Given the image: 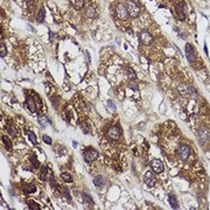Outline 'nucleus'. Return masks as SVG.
Returning a JSON list of instances; mask_svg holds the SVG:
<instances>
[{
	"instance_id": "nucleus-13",
	"label": "nucleus",
	"mask_w": 210,
	"mask_h": 210,
	"mask_svg": "<svg viewBox=\"0 0 210 210\" xmlns=\"http://www.w3.org/2000/svg\"><path fill=\"white\" fill-rule=\"evenodd\" d=\"M176 12H178V14L180 15L181 20H183L184 16H186V6H184L183 3H180V4L176 5Z\"/></svg>"
},
{
	"instance_id": "nucleus-12",
	"label": "nucleus",
	"mask_w": 210,
	"mask_h": 210,
	"mask_svg": "<svg viewBox=\"0 0 210 210\" xmlns=\"http://www.w3.org/2000/svg\"><path fill=\"white\" fill-rule=\"evenodd\" d=\"M26 106L28 108V110L32 112V113H35L36 112V106H35V102L32 97H27L26 98Z\"/></svg>"
},
{
	"instance_id": "nucleus-5",
	"label": "nucleus",
	"mask_w": 210,
	"mask_h": 210,
	"mask_svg": "<svg viewBox=\"0 0 210 210\" xmlns=\"http://www.w3.org/2000/svg\"><path fill=\"white\" fill-rule=\"evenodd\" d=\"M199 138H200V143L202 145L208 143L210 140V131H209V129L205 127V126H201V129L199 130Z\"/></svg>"
},
{
	"instance_id": "nucleus-14",
	"label": "nucleus",
	"mask_w": 210,
	"mask_h": 210,
	"mask_svg": "<svg viewBox=\"0 0 210 210\" xmlns=\"http://www.w3.org/2000/svg\"><path fill=\"white\" fill-rule=\"evenodd\" d=\"M85 15L88 18H90V19H95V18L97 16V12L92 6H88L85 8Z\"/></svg>"
},
{
	"instance_id": "nucleus-6",
	"label": "nucleus",
	"mask_w": 210,
	"mask_h": 210,
	"mask_svg": "<svg viewBox=\"0 0 210 210\" xmlns=\"http://www.w3.org/2000/svg\"><path fill=\"white\" fill-rule=\"evenodd\" d=\"M116 14L120 20H126L129 18V11L126 8V6H124L122 4H118L116 7Z\"/></svg>"
},
{
	"instance_id": "nucleus-31",
	"label": "nucleus",
	"mask_w": 210,
	"mask_h": 210,
	"mask_svg": "<svg viewBox=\"0 0 210 210\" xmlns=\"http://www.w3.org/2000/svg\"><path fill=\"white\" fill-rule=\"evenodd\" d=\"M42 140H43V141H44L47 145H51V139H50L48 135H46V134L42 135Z\"/></svg>"
},
{
	"instance_id": "nucleus-3",
	"label": "nucleus",
	"mask_w": 210,
	"mask_h": 210,
	"mask_svg": "<svg viewBox=\"0 0 210 210\" xmlns=\"http://www.w3.org/2000/svg\"><path fill=\"white\" fill-rule=\"evenodd\" d=\"M126 8L129 11V14L133 18H135L140 14V8H139L138 4L134 1V0H127L126 1Z\"/></svg>"
},
{
	"instance_id": "nucleus-26",
	"label": "nucleus",
	"mask_w": 210,
	"mask_h": 210,
	"mask_svg": "<svg viewBox=\"0 0 210 210\" xmlns=\"http://www.w3.org/2000/svg\"><path fill=\"white\" fill-rule=\"evenodd\" d=\"M1 139H3V143L7 146V148H8V149H11V148H12V143H11V140H9L7 137H5V135H3V138H1Z\"/></svg>"
},
{
	"instance_id": "nucleus-4",
	"label": "nucleus",
	"mask_w": 210,
	"mask_h": 210,
	"mask_svg": "<svg viewBox=\"0 0 210 210\" xmlns=\"http://www.w3.org/2000/svg\"><path fill=\"white\" fill-rule=\"evenodd\" d=\"M83 156H84L85 161L91 162V161H95V160L98 159V152L94 148H86L83 152Z\"/></svg>"
},
{
	"instance_id": "nucleus-15",
	"label": "nucleus",
	"mask_w": 210,
	"mask_h": 210,
	"mask_svg": "<svg viewBox=\"0 0 210 210\" xmlns=\"http://www.w3.org/2000/svg\"><path fill=\"white\" fill-rule=\"evenodd\" d=\"M39 122H40V125H42V127H46L50 124V120L46 116H39Z\"/></svg>"
},
{
	"instance_id": "nucleus-2",
	"label": "nucleus",
	"mask_w": 210,
	"mask_h": 210,
	"mask_svg": "<svg viewBox=\"0 0 210 210\" xmlns=\"http://www.w3.org/2000/svg\"><path fill=\"white\" fill-rule=\"evenodd\" d=\"M191 154V148L188 146V145H180L179 148H178V156L179 159L186 161L189 159V156Z\"/></svg>"
},
{
	"instance_id": "nucleus-19",
	"label": "nucleus",
	"mask_w": 210,
	"mask_h": 210,
	"mask_svg": "<svg viewBox=\"0 0 210 210\" xmlns=\"http://www.w3.org/2000/svg\"><path fill=\"white\" fill-rule=\"evenodd\" d=\"M47 179H48V169H47V167H42L40 170V180L46 181Z\"/></svg>"
},
{
	"instance_id": "nucleus-30",
	"label": "nucleus",
	"mask_w": 210,
	"mask_h": 210,
	"mask_svg": "<svg viewBox=\"0 0 210 210\" xmlns=\"http://www.w3.org/2000/svg\"><path fill=\"white\" fill-rule=\"evenodd\" d=\"M28 204H29V209H32V210H40V207H39L36 203H34V202H28Z\"/></svg>"
},
{
	"instance_id": "nucleus-10",
	"label": "nucleus",
	"mask_w": 210,
	"mask_h": 210,
	"mask_svg": "<svg viewBox=\"0 0 210 210\" xmlns=\"http://www.w3.org/2000/svg\"><path fill=\"white\" fill-rule=\"evenodd\" d=\"M144 181H145V183H146L147 187H149V188L154 187V184H155V176H154V174L152 172H147L145 174V176H144Z\"/></svg>"
},
{
	"instance_id": "nucleus-33",
	"label": "nucleus",
	"mask_w": 210,
	"mask_h": 210,
	"mask_svg": "<svg viewBox=\"0 0 210 210\" xmlns=\"http://www.w3.org/2000/svg\"><path fill=\"white\" fill-rule=\"evenodd\" d=\"M63 192H64V196H65L68 200H71V197H70L69 191H68V189H67V188H63Z\"/></svg>"
},
{
	"instance_id": "nucleus-36",
	"label": "nucleus",
	"mask_w": 210,
	"mask_h": 210,
	"mask_svg": "<svg viewBox=\"0 0 210 210\" xmlns=\"http://www.w3.org/2000/svg\"><path fill=\"white\" fill-rule=\"evenodd\" d=\"M129 86H130V88H132V89H135V90L138 89V86H137V85H134V83H130V84H129Z\"/></svg>"
},
{
	"instance_id": "nucleus-29",
	"label": "nucleus",
	"mask_w": 210,
	"mask_h": 210,
	"mask_svg": "<svg viewBox=\"0 0 210 210\" xmlns=\"http://www.w3.org/2000/svg\"><path fill=\"white\" fill-rule=\"evenodd\" d=\"M0 55H1V57H4L6 55V46H5L3 40H1V50H0Z\"/></svg>"
},
{
	"instance_id": "nucleus-20",
	"label": "nucleus",
	"mask_w": 210,
	"mask_h": 210,
	"mask_svg": "<svg viewBox=\"0 0 210 210\" xmlns=\"http://www.w3.org/2000/svg\"><path fill=\"white\" fill-rule=\"evenodd\" d=\"M35 190H36V187H35L34 184H26V186H24V191L27 192V194H33Z\"/></svg>"
},
{
	"instance_id": "nucleus-8",
	"label": "nucleus",
	"mask_w": 210,
	"mask_h": 210,
	"mask_svg": "<svg viewBox=\"0 0 210 210\" xmlns=\"http://www.w3.org/2000/svg\"><path fill=\"white\" fill-rule=\"evenodd\" d=\"M140 42H141L144 46H149L152 42H153V36L146 30L141 32L140 34Z\"/></svg>"
},
{
	"instance_id": "nucleus-1",
	"label": "nucleus",
	"mask_w": 210,
	"mask_h": 210,
	"mask_svg": "<svg viewBox=\"0 0 210 210\" xmlns=\"http://www.w3.org/2000/svg\"><path fill=\"white\" fill-rule=\"evenodd\" d=\"M178 91L180 92L181 96L187 97V98H196L197 97V92L192 86L187 85V84H179L178 86Z\"/></svg>"
},
{
	"instance_id": "nucleus-27",
	"label": "nucleus",
	"mask_w": 210,
	"mask_h": 210,
	"mask_svg": "<svg viewBox=\"0 0 210 210\" xmlns=\"http://www.w3.org/2000/svg\"><path fill=\"white\" fill-rule=\"evenodd\" d=\"M27 134H28V138H29L30 141H32L34 145H36V137H35V134L32 133L30 131H27Z\"/></svg>"
},
{
	"instance_id": "nucleus-9",
	"label": "nucleus",
	"mask_w": 210,
	"mask_h": 210,
	"mask_svg": "<svg viewBox=\"0 0 210 210\" xmlns=\"http://www.w3.org/2000/svg\"><path fill=\"white\" fill-rule=\"evenodd\" d=\"M120 137V130L117 126H111L108 130V138H110L111 140H118Z\"/></svg>"
},
{
	"instance_id": "nucleus-32",
	"label": "nucleus",
	"mask_w": 210,
	"mask_h": 210,
	"mask_svg": "<svg viewBox=\"0 0 210 210\" xmlns=\"http://www.w3.org/2000/svg\"><path fill=\"white\" fill-rule=\"evenodd\" d=\"M49 183H50V186H51V187H56V186H57V183H56L55 179L52 178V176L50 178V181H49Z\"/></svg>"
},
{
	"instance_id": "nucleus-22",
	"label": "nucleus",
	"mask_w": 210,
	"mask_h": 210,
	"mask_svg": "<svg viewBox=\"0 0 210 210\" xmlns=\"http://www.w3.org/2000/svg\"><path fill=\"white\" fill-rule=\"evenodd\" d=\"M44 13H46V9L43 7H41L40 11H39V13H38V16H36V19H38L39 22H42L43 21V19H44Z\"/></svg>"
},
{
	"instance_id": "nucleus-18",
	"label": "nucleus",
	"mask_w": 210,
	"mask_h": 210,
	"mask_svg": "<svg viewBox=\"0 0 210 210\" xmlns=\"http://www.w3.org/2000/svg\"><path fill=\"white\" fill-rule=\"evenodd\" d=\"M125 71H126V75L129 76V78H131V79H135V78H137L135 71H134V70H133L132 68L126 67V68H125Z\"/></svg>"
},
{
	"instance_id": "nucleus-24",
	"label": "nucleus",
	"mask_w": 210,
	"mask_h": 210,
	"mask_svg": "<svg viewBox=\"0 0 210 210\" xmlns=\"http://www.w3.org/2000/svg\"><path fill=\"white\" fill-rule=\"evenodd\" d=\"M70 1L76 8H82L84 5V0H70Z\"/></svg>"
},
{
	"instance_id": "nucleus-34",
	"label": "nucleus",
	"mask_w": 210,
	"mask_h": 210,
	"mask_svg": "<svg viewBox=\"0 0 210 210\" xmlns=\"http://www.w3.org/2000/svg\"><path fill=\"white\" fill-rule=\"evenodd\" d=\"M50 100L52 102V105H54V106L56 108V106H57V99H55L54 97H50Z\"/></svg>"
},
{
	"instance_id": "nucleus-21",
	"label": "nucleus",
	"mask_w": 210,
	"mask_h": 210,
	"mask_svg": "<svg viewBox=\"0 0 210 210\" xmlns=\"http://www.w3.org/2000/svg\"><path fill=\"white\" fill-rule=\"evenodd\" d=\"M94 183H95L96 187H102V186L105 183L104 178H103V176H96V178L94 179Z\"/></svg>"
},
{
	"instance_id": "nucleus-25",
	"label": "nucleus",
	"mask_w": 210,
	"mask_h": 210,
	"mask_svg": "<svg viewBox=\"0 0 210 210\" xmlns=\"http://www.w3.org/2000/svg\"><path fill=\"white\" fill-rule=\"evenodd\" d=\"M81 127H82V130H83L84 133H89V132H90V126H89V124H88V122H85V121H83L82 124H81Z\"/></svg>"
},
{
	"instance_id": "nucleus-11",
	"label": "nucleus",
	"mask_w": 210,
	"mask_h": 210,
	"mask_svg": "<svg viewBox=\"0 0 210 210\" xmlns=\"http://www.w3.org/2000/svg\"><path fill=\"white\" fill-rule=\"evenodd\" d=\"M186 55H187V59L189 62H194L195 59H196V54H195V50L190 44H187L186 46Z\"/></svg>"
},
{
	"instance_id": "nucleus-23",
	"label": "nucleus",
	"mask_w": 210,
	"mask_h": 210,
	"mask_svg": "<svg viewBox=\"0 0 210 210\" xmlns=\"http://www.w3.org/2000/svg\"><path fill=\"white\" fill-rule=\"evenodd\" d=\"M83 199H84L85 203H88V204H94V200L91 199L90 194H88L86 191H84V192H83Z\"/></svg>"
},
{
	"instance_id": "nucleus-16",
	"label": "nucleus",
	"mask_w": 210,
	"mask_h": 210,
	"mask_svg": "<svg viewBox=\"0 0 210 210\" xmlns=\"http://www.w3.org/2000/svg\"><path fill=\"white\" fill-rule=\"evenodd\" d=\"M169 203H170V207L174 208V209H178L179 208V203L176 201V197H175V195H173V194L169 195Z\"/></svg>"
},
{
	"instance_id": "nucleus-7",
	"label": "nucleus",
	"mask_w": 210,
	"mask_h": 210,
	"mask_svg": "<svg viewBox=\"0 0 210 210\" xmlns=\"http://www.w3.org/2000/svg\"><path fill=\"white\" fill-rule=\"evenodd\" d=\"M151 168H152V170H153L154 173L160 174V173H162V172H164L165 166H164L162 161L158 160V159H154V160H152V161H151Z\"/></svg>"
},
{
	"instance_id": "nucleus-35",
	"label": "nucleus",
	"mask_w": 210,
	"mask_h": 210,
	"mask_svg": "<svg viewBox=\"0 0 210 210\" xmlns=\"http://www.w3.org/2000/svg\"><path fill=\"white\" fill-rule=\"evenodd\" d=\"M108 104H109V106H110L111 109L116 110V106H114V104H113V102H112V100H108Z\"/></svg>"
},
{
	"instance_id": "nucleus-17",
	"label": "nucleus",
	"mask_w": 210,
	"mask_h": 210,
	"mask_svg": "<svg viewBox=\"0 0 210 210\" xmlns=\"http://www.w3.org/2000/svg\"><path fill=\"white\" fill-rule=\"evenodd\" d=\"M61 179L67 182V183H71L73 182V176L69 173H61Z\"/></svg>"
},
{
	"instance_id": "nucleus-28",
	"label": "nucleus",
	"mask_w": 210,
	"mask_h": 210,
	"mask_svg": "<svg viewBox=\"0 0 210 210\" xmlns=\"http://www.w3.org/2000/svg\"><path fill=\"white\" fill-rule=\"evenodd\" d=\"M30 161H32V164H33V166H34L35 168H40V162H39V160L36 159V156H32V158H30Z\"/></svg>"
}]
</instances>
